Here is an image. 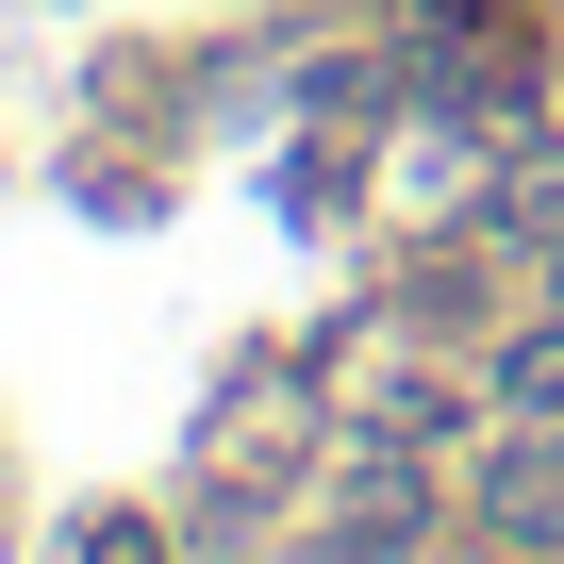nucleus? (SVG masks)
<instances>
[{"label":"nucleus","instance_id":"obj_1","mask_svg":"<svg viewBox=\"0 0 564 564\" xmlns=\"http://www.w3.org/2000/svg\"><path fill=\"white\" fill-rule=\"evenodd\" d=\"M481 547H564V415H514L481 448Z\"/></svg>","mask_w":564,"mask_h":564},{"label":"nucleus","instance_id":"obj_2","mask_svg":"<svg viewBox=\"0 0 564 564\" xmlns=\"http://www.w3.org/2000/svg\"><path fill=\"white\" fill-rule=\"evenodd\" d=\"M547 232H564V150L531 133V150L481 183V249H547Z\"/></svg>","mask_w":564,"mask_h":564},{"label":"nucleus","instance_id":"obj_3","mask_svg":"<svg viewBox=\"0 0 564 564\" xmlns=\"http://www.w3.org/2000/svg\"><path fill=\"white\" fill-rule=\"evenodd\" d=\"M481 415H564V300H547L531 333H498V366H481Z\"/></svg>","mask_w":564,"mask_h":564},{"label":"nucleus","instance_id":"obj_4","mask_svg":"<svg viewBox=\"0 0 564 564\" xmlns=\"http://www.w3.org/2000/svg\"><path fill=\"white\" fill-rule=\"evenodd\" d=\"M448 432H465V399H448V382H432V366H415V382H382V399H366V448H399V465H432V448H448Z\"/></svg>","mask_w":564,"mask_h":564},{"label":"nucleus","instance_id":"obj_5","mask_svg":"<svg viewBox=\"0 0 564 564\" xmlns=\"http://www.w3.org/2000/svg\"><path fill=\"white\" fill-rule=\"evenodd\" d=\"M399 547H415V531H366V514H333V531H316V564H399Z\"/></svg>","mask_w":564,"mask_h":564},{"label":"nucleus","instance_id":"obj_6","mask_svg":"<svg viewBox=\"0 0 564 564\" xmlns=\"http://www.w3.org/2000/svg\"><path fill=\"white\" fill-rule=\"evenodd\" d=\"M84 564H150V531H133V514H117V531H84Z\"/></svg>","mask_w":564,"mask_h":564}]
</instances>
